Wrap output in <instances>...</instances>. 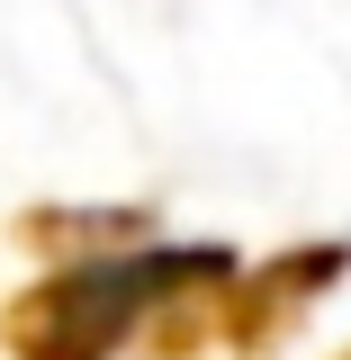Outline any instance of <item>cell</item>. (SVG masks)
Segmentation results:
<instances>
[{
    "mask_svg": "<svg viewBox=\"0 0 351 360\" xmlns=\"http://www.w3.org/2000/svg\"><path fill=\"white\" fill-rule=\"evenodd\" d=\"M234 252H127V262H72L37 279L9 307V352L18 360H108L144 315L198 288L208 270H225Z\"/></svg>",
    "mask_w": 351,
    "mask_h": 360,
    "instance_id": "1",
    "label": "cell"
}]
</instances>
